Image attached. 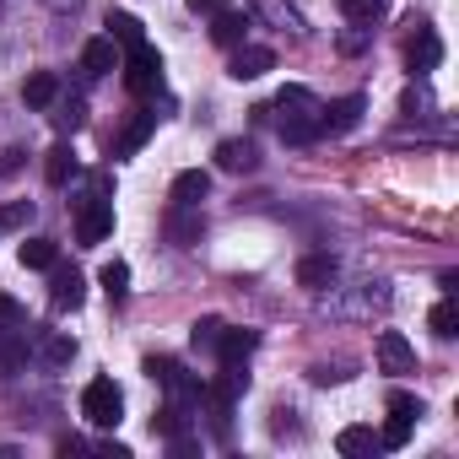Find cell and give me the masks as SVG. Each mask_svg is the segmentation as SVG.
Listing matches in <instances>:
<instances>
[{"instance_id": "cell-16", "label": "cell", "mask_w": 459, "mask_h": 459, "mask_svg": "<svg viewBox=\"0 0 459 459\" xmlns=\"http://www.w3.org/2000/svg\"><path fill=\"white\" fill-rule=\"evenodd\" d=\"M55 98H60V76H55V71H33V76L22 82V103H28V108H49Z\"/></svg>"}, {"instance_id": "cell-20", "label": "cell", "mask_w": 459, "mask_h": 459, "mask_svg": "<svg viewBox=\"0 0 459 459\" xmlns=\"http://www.w3.org/2000/svg\"><path fill=\"white\" fill-rule=\"evenodd\" d=\"M108 39H114L119 49H135V44H146V22L130 17V12H114V17H108Z\"/></svg>"}, {"instance_id": "cell-36", "label": "cell", "mask_w": 459, "mask_h": 459, "mask_svg": "<svg viewBox=\"0 0 459 459\" xmlns=\"http://www.w3.org/2000/svg\"><path fill=\"white\" fill-rule=\"evenodd\" d=\"M221 6H227V0H189V12H195V17H216Z\"/></svg>"}, {"instance_id": "cell-10", "label": "cell", "mask_w": 459, "mask_h": 459, "mask_svg": "<svg viewBox=\"0 0 459 459\" xmlns=\"http://www.w3.org/2000/svg\"><path fill=\"white\" fill-rule=\"evenodd\" d=\"M216 168H221V173H255V168H260V152H255V141H249V135L221 141V146H216Z\"/></svg>"}, {"instance_id": "cell-4", "label": "cell", "mask_w": 459, "mask_h": 459, "mask_svg": "<svg viewBox=\"0 0 459 459\" xmlns=\"http://www.w3.org/2000/svg\"><path fill=\"white\" fill-rule=\"evenodd\" d=\"M416 416H421V400H416V394H405V389H394V394H389V421H384L378 443H384V448H405V443H411Z\"/></svg>"}, {"instance_id": "cell-12", "label": "cell", "mask_w": 459, "mask_h": 459, "mask_svg": "<svg viewBox=\"0 0 459 459\" xmlns=\"http://www.w3.org/2000/svg\"><path fill=\"white\" fill-rule=\"evenodd\" d=\"M108 71H119V44L103 33V39H92V44L82 49V76L98 82V76H108Z\"/></svg>"}, {"instance_id": "cell-30", "label": "cell", "mask_w": 459, "mask_h": 459, "mask_svg": "<svg viewBox=\"0 0 459 459\" xmlns=\"http://www.w3.org/2000/svg\"><path fill=\"white\" fill-rule=\"evenodd\" d=\"M33 221V200H12V205H0V233H17V227Z\"/></svg>"}, {"instance_id": "cell-19", "label": "cell", "mask_w": 459, "mask_h": 459, "mask_svg": "<svg viewBox=\"0 0 459 459\" xmlns=\"http://www.w3.org/2000/svg\"><path fill=\"white\" fill-rule=\"evenodd\" d=\"M335 448H341L346 459H368V454H378L384 443H378V432H373V427H341Z\"/></svg>"}, {"instance_id": "cell-21", "label": "cell", "mask_w": 459, "mask_h": 459, "mask_svg": "<svg viewBox=\"0 0 459 459\" xmlns=\"http://www.w3.org/2000/svg\"><path fill=\"white\" fill-rule=\"evenodd\" d=\"M49 119H55L60 135H76L82 119H87V103H82V98H55V103H49Z\"/></svg>"}, {"instance_id": "cell-8", "label": "cell", "mask_w": 459, "mask_h": 459, "mask_svg": "<svg viewBox=\"0 0 459 459\" xmlns=\"http://www.w3.org/2000/svg\"><path fill=\"white\" fill-rule=\"evenodd\" d=\"M362 114H368V98H335L330 108H319V135H346V130H357L362 125Z\"/></svg>"}, {"instance_id": "cell-18", "label": "cell", "mask_w": 459, "mask_h": 459, "mask_svg": "<svg viewBox=\"0 0 459 459\" xmlns=\"http://www.w3.org/2000/svg\"><path fill=\"white\" fill-rule=\"evenodd\" d=\"M330 281H335V260H330V255H303V265H298V287L325 292Z\"/></svg>"}, {"instance_id": "cell-7", "label": "cell", "mask_w": 459, "mask_h": 459, "mask_svg": "<svg viewBox=\"0 0 459 459\" xmlns=\"http://www.w3.org/2000/svg\"><path fill=\"white\" fill-rule=\"evenodd\" d=\"M265 71H276V49H265V44H238L233 60H227V76L233 82H260Z\"/></svg>"}, {"instance_id": "cell-23", "label": "cell", "mask_w": 459, "mask_h": 459, "mask_svg": "<svg viewBox=\"0 0 459 459\" xmlns=\"http://www.w3.org/2000/svg\"><path fill=\"white\" fill-rule=\"evenodd\" d=\"M152 130H157V108H152V114H135V119H130V130H125V135L114 141V152H119V157H130V152H141Z\"/></svg>"}, {"instance_id": "cell-15", "label": "cell", "mask_w": 459, "mask_h": 459, "mask_svg": "<svg viewBox=\"0 0 459 459\" xmlns=\"http://www.w3.org/2000/svg\"><path fill=\"white\" fill-rule=\"evenodd\" d=\"M76 168H82V162H76V146L55 141V146H49V157H44V178H49L55 189H65V184L76 178Z\"/></svg>"}, {"instance_id": "cell-32", "label": "cell", "mask_w": 459, "mask_h": 459, "mask_svg": "<svg viewBox=\"0 0 459 459\" xmlns=\"http://www.w3.org/2000/svg\"><path fill=\"white\" fill-rule=\"evenodd\" d=\"M152 432H162V437H178V432H184V411H178V405H162V411L152 416Z\"/></svg>"}, {"instance_id": "cell-1", "label": "cell", "mask_w": 459, "mask_h": 459, "mask_svg": "<svg viewBox=\"0 0 459 459\" xmlns=\"http://www.w3.org/2000/svg\"><path fill=\"white\" fill-rule=\"evenodd\" d=\"M319 98L308 92V87H281V98L271 103V114H276V125H281V141H292V146H303V141H319Z\"/></svg>"}, {"instance_id": "cell-13", "label": "cell", "mask_w": 459, "mask_h": 459, "mask_svg": "<svg viewBox=\"0 0 459 459\" xmlns=\"http://www.w3.org/2000/svg\"><path fill=\"white\" fill-rule=\"evenodd\" d=\"M244 39H249V17H244V12L221 6V12L211 17V44H221V49H238Z\"/></svg>"}, {"instance_id": "cell-24", "label": "cell", "mask_w": 459, "mask_h": 459, "mask_svg": "<svg viewBox=\"0 0 459 459\" xmlns=\"http://www.w3.org/2000/svg\"><path fill=\"white\" fill-rule=\"evenodd\" d=\"M55 260H60V244H55V238H28V244H22V265H28V271H49Z\"/></svg>"}, {"instance_id": "cell-22", "label": "cell", "mask_w": 459, "mask_h": 459, "mask_svg": "<svg viewBox=\"0 0 459 459\" xmlns=\"http://www.w3.org/2000/svg\"><path fill=\"white\" fill-rule=\"evenodd\" d=\"M22 357H28V335H17V325L0 330V378H12L22 368Z\"/></svg>"}, {"instance_id": "cell-28", "label": "cell", "mask_w": 459, "mask_h": 459, "mask_svg": "<svg viewBox=\"0 0 459 459\" xmlns=\"http://www.w3.org/2000/svg\"><path fill=\"white\" fill-rule=\"evenodd\" d=\"M221 330H227V325H221L216 314H205V319H195V330H189V346H195V351H216Z\"/></svg>"}, {"instance_id": "cell-26", "label": "cell", "mask_w": 459, "mask_h": 459, "mask_svg": "<svg viewBox=\"0 0 459 459\" xmlns=\"http://www.w3.org/2000/svg\"><path fill=\"white\" fill-rule=\"evenodd\" d=\"M184 211H189V205H178V211L168 216V238L189 249V244H200V221H195V216H184Z\"/></svg>"}, {"instance_id": "cell-6", "label": "cell", "mask_w": 459, "mask_h": 459, "mask_svg": "<svg viewBox=\"0 0 459 459\" xmlns=\"http://www.w3.org/2000/svg\"><path fill=\"white\" fill-rule=\"evenodd\" d=\"M49 271H55V276H49V303H55L60 314H65V308L76 314V308L87 303V276H82L76 265H60V260H55Z\"/></svg>"}, {"instance_id": "cell-9", "label": "cell", "mask_w": 459, "mask_h": 459, "mask_svg": "<svg viewBox=\"0 0 459 459\" xmlns=\"http://www.w3.org/2000/svg\"><path fill=\"white\" fill-rule=\"evenodd\" d=\"M437 60H443V39L421 22V28L405 39V65H411L416 76H427V71H437Z\"/></svg>"}, {"instance_id": "cell-14", "label": "cell", "mask_w": 459, "mask_h": 459, "mask_svg": "<svg viewBox=\"0 0 459 459\" xmlns=\"http://www.w3.org/2000/svg\"><path fill=\"white\" fill-rule=\"evenodd\" d=\"M378 362H384V373H411L416 351H411V341H405L400 330H384V335H378Z\"/></svg>"}, {"instance_id": "cell-27", "label": "cell", "mask_w": 459, "mask_h": 459, "mask_svg": "<svg viewBox=\"0 0 459 459\" xmlns=\"http://www.w3.org/2000/svg\"><path fill=\"white\" fill-rule=\"evenodd\" d=\"M98 281H103V292H108V298L119 303V298L130 292V265H125V260H108V265L98 271Z\"/></svg>"}, {"instance_id": "cell-25", "label": "cell", "mask_w": 459, "mask_h": 459, "mask_svg": "<svg viewBox=\"0 0 459 459\" xmlns=\"http://www.w3.org/2000/svg\"><path fill=\"white\" fill-rule=\"evenodd\" d=\"M341 6H346V17L362 22V28H373V22L389 17V0H341Z\"/></svg>"}, {"instance_id": "cell-34", "label": "cell", "mask_w": 459, "mask_h": 459, "mask_svg": "<svg viewBox=\"0 0 459 459\" xmlns=\"http://www.w3.org/2000/svg\"><path fill=\"white\" fill-rule=\"evenodd\" d=\"M22 319H28V314H22V303L0 292V325H22Z\"/></svg>"}, {"instance_id": "cell-29", "label": "cell", "mask_w": 459, "mask_h": 459, "mask_svg": "<svg viewBox=\"0 0 459 459\" xmlns=\"http://www.w3.org/2000/svg\"><path fill=\"white\" fill-rule=\"evenodd\" d=\"M427 325H432V335H443V341H454V335H459V308H454V303L443 298V303H437V308L427 314Z\"/></svg>"}, {"instance_id": "cell-17", "label": "cell", "mask_w": 459, "mask_h": 459, "mask_svg": "<svg viewBox=\"0 0 459 459\" xmlns=\"http://www.w3.org/2000/svg\"><path fill=\"white\" fill-rule=\"evenodd\" d=\"M211 195V173H200V168H184L178 178H173V205H200Z\"/></svg>"}, {"instance_id": "cell-2", "label": "cell", "mask_w": 459, "mask_h": 459, "mask_svg": "<svg viewBox=\"0 0 459 459\" xmlns=\"http://www.w3.org/2000/svg\"><path fill=\"white\" fill-rule=\"evenodd\" d=\"M82 416L92 421V427H119V416H125V394H119V384L114 378H92L87 389H82Z\"/></svg>"}, {"instance_id": "cell-33", "label": "cell", "mask_w": 459, "mask_h": 459, "mask_svg": "<svg viewBox=\"0 0 459 459\" xmlns=\"http://www.w3.org/2000/svg\"><path fill=\"white\" fill-rule=\"evenodd\" d=\"M22 162H28V152H22V146H6V152H0V178L22 173Z\"/></svg>"}, {"instance_id": "cell-5", "label": "cell", "mask_w": 459, "mask_h": 459, "mask_svg": "<svg viewBox=\"0 0 459 459\" xmlns=\"http://www.w3.org/2000/svg\"><path fill=\"white\" fill-rule=\"evenodd\" d=\"M114 233V200H82V211H76V244L82 249H92V244H103Z\"/></svg>"}, {"instance_id": "cell-35", "label": "cell", "mask_w": 459, "mask_h": 459, "mask_svg": "<svg viewBox=\"0 0 459 459\" xmlns=\"http://www.w3.org/2000/svg\"><path fill=\"white\" fill-rule=\"evenodd\" d=\"M400 108H405V114H432V98H427V92H416V87H411V92H405V103H400Z\"/></svg>"}, {"instance_id": "cell-11", "label": "cell", "mask_w": 459, "mask_h": 459, "mask_svg": "<svg viewBox=\"0 0 459 459\" xmlns=\"http://www.w3.org/2000/svg\"><path fill=\"white\" fill-rule=\"evenodd\" d=\"M255 346H260V335H255V330H221L216 357H221V368H249Z\"/></svg>"}, {"instance_id": "cell-31", "label": "cell", "mask_w": 459, "mask_h": 459, "mask_svg": "<svg viewBox=\"0 0 459 459\" xmlns=\"http://www.w3.org/2000/svg\"><path fill=\"white\" fill-rule=\"evenodd\" d=\"M71 357H76V341H71V335H49V341H44V362H49V368H65Z\"/></svg>"}, {"instance_id": "cell-3", "label": "cell", "mask_w": 459, "mask_h": 459, "mask_svg": "<svg viewBox=\"0 0 459 459\" xmlns=\"http://www.w3.org/2000/svg\"><path fill=\"white\" fill-rule=\"evenodd\" d=\"M125 87H130L135 98H152V92H162V55H157L152 44H135V49H125Z\"/></svg>"}]
</instances>
